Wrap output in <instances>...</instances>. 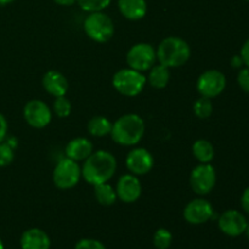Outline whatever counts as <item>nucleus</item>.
<instances>
[{"label":"nucleus","mask_w":249,"mask_h":249,"mask_svg":"<svg viewBox=\"0 0 249 249\" xmlns=\"http://www.w3.org/2000/svg\"><path fill=\"white\" fill-rule=\"evenodd\" d=\"M214 215L213 206L207 199L196 198L189 202L184 209V218L191 225H201Z\"/></svg>","instance_id":"nucleus-12"},{"label":"nucleus","mask_w":249,"mask_h":249,"mask_svg":"<svg viewBox=\"0 0 249 249\" xmlns=\"http://www.w3.org/2000/svg\"><path fill=\"white\" fill-rule=\"evenodd\" d=\"M157 60L168 68H178L185 65L191 56V49L184 39L179 36H168L158 45Z\"/></svg>","instance_id":"nucleus-3"},{"label":"nucleus","mask_w":249,"mask_h":249,"mask_svg":"<svg viewBox=\"0 0 249 249\" xmlns=\"http://www.w3.org/2000/svg\"><path fill=\"white\" fill-rule=\"evenodd\" d=\"M143 134H145V122L139 114H124L112 124V139L114 142L121 146L136 145L143 138Z\"/></svg>","instance_id":"nucleus-2"},{"label":"nucleus","mask_w":249,"mask_h":249,"mask_svg":"<svg viewBox=\"0 0 249 249\" xmlns=\"http://www.w3.org/2000/svg\"><path fill=\"white\" fill-rule=\"evenodd\" d=\"M126 168L134 175H145L151 172L155 164L153 156L146 148L138 147L131 150L126 156Z\"/></svg>","instance_id":"nucleus-13"},{"label":"nucleus","mask_w":249,"mask_h":249,"mask_svg":"<svg viewBox=\"0 0 249 249\" xmlns=\"http://www.w3.org/2000/svg\"><path fill=\"white\" fill-rule=\"evenodd\" d=\"M84 32L91 40L106 43L113 36L114 23L104 11L89 12L84 21Z\"/></svg>","instance_id":"nucleus-4"},{"label":"nucleus","mask_w":249,"mask_h":249,"mask_svg":"<svg viewBox=\"0 0 249 249\" xmlns=\"http://www.w3.org/2000/svg\"><path fill=\"white\" fill-rule=\"evenodd\" d=\"M237 82L241 89L249 94V67H246L240 71L237 75Z\"/></svg>","instance_id":"nucleus-29"},{"label":"nucleus","mask_w":249,"mask_h":249,"mask_svg":"<svg viewBox=\"0 0 249 249\" xmlns=\"http://www.w3.org/2000/svg\"><path fill=\"white\" fill-rule=\"evenodd\" d=\"M117 197L124 203H134L138 201L142 192L140 180L134 174H124L119 178L116 187Z\"/></svg>","instance_id":"nucleus-14"},{"label":"nucleus","mask_w":249,"mask_h":249,"mask_svg":"<svg viewBox=\"0 0 249 249\" xmlns=\"http://www.w3.org/2000/svg\"><path fill=\"white\" fill-rule=\"evenodd\" d=\"M92 152H94V146L87 138H75L66 146V157L75 162L85 160Z\"/></svg>","instance_id":"nucleus-16"},{"label":"nucleus","mask_w":249,"mask_h":249,"mask_svg":"<svg viewBox=\"0 0 249 249\" xmlns=\"http://www.w3.org/2000/svg\"><path fill=\"white\" fill-rule=\"evenodd\" d=\"M245 233H246V235H247V237L249 238V223L247 224V228H246V231H245Z\"/></svg>","instance_id":"nucleus-36"},{"label":"nucleus","mask_w":249,"mask_h":249,"mask_svg":"<svg viewBox=\"0 0 249 249\" xmlns=\"http://www.w3.org/2000/svg\"><path fill=\"white\" fill-rule=\"evenodd\" d=\"M117 170V160L108 151L92 152L85 160L82 168V177L88 184L99 185L108 182Z\"/></svg>","instance_id":"nucleus-1"},{"label":"nucleus","mask_w":249,"mask_h":249,"mask_svg":"<svg viewBox=\"0 0 249 249\" xmlns=\"http://www.w3.org/2000/svg\"><path fill=\"white\" fill-rule=\"evenodd\" d=\"M112 0H77V4L87 12L104 11L109 6Z\"/></svg>","instance_id":"nucleus-25"},{"label":"nucleus","mask_w":249,"mask_h":249,"mask_svg":"<svg viewBox=\"0 0 249 249\" xmlns=\"http://www.w3.org/2000/svg\"><path fill=\"white\" fill-rule=\"evenodd\" d=\"M22 249H50L51 241L48 233L38 228H32L24 231L21 236Z\"/></svg>","instance_id":"nucleus-15"},{"label":"nucleus","mask_w":249,"mask_h":249,"mask_svg":"<svg viewBox=\"0 0 249 249\" xmlns=\"http://www.w3.org/2000/svg\"><path fill=\"white\" fill-rule=\"evenodd\" d=\"M0 249H4V243H2L1 238H0Z\"/></svg>","instance_id":"nucleus-37"},{"label":"nucleus","mask_w":249,"mask_h":249,"mask_svg":"<svg viewBox=\"0 0 249 249\" xmlns=\"http://www.w3.org/2000/svg\"><path fill=\"white\" fill-rule=\"evenodd\" d=\"M94 194H95V198L96 201L99 202L101 206L108 207L112 206V204L116 203L117 201V192L113 187L111 186L107 182H104V184H99L95 185L94 186Z\"/></svg>","instance_id":"nucleus-22"},{"label":"nucleus","mask_w":249,"mask_h":249,"mask_svg":"<svg viewBox=\"0 0 249 249\" xmlns=\"http://www.w3.org/2000/svg\"><path fill=\"white\" fill-rule=\"evenodd\" d=\"M246 1H249V0H246Z\"/></svg>","instance_id":"nucleus-38"},{"label":"nucleus","mask_w":249,"mask_h":249,"mask_svg":"<svg viewBox=\"0 0 249 249\" xmlns=\"http://www.w3.org/2000/svg\"><path fill=\"white\" fill-rule=\"evenodd\" d=\"M7 134V121L1 113H0V142L5 140Z\"/></svg>","instance_id":"nucleus-30"},{"label":"nucleus","mask_w":249,"mask_h":249,"mask_svg":"<svg viewBox=\"0 0 249 249\" xmlns=\"http://www.w3.org/2000/svg\"><path fill=\"white\" fill-rule=\"evenodd\" d=\"M231 65H232V67H235V68H240L241 66L245 65V63H243V60L241 56L236 55V56H233L232 60H231Z\"/></svg>","instance_id":"nucleus-33"},{"label":"nucleus","mask_w":249,"mask_h":249,"mask_svg":"<svg viewBox=\"0 0 249 249\" xmlns=\"http://www.w3.org/2000/svg\"><path fill=\"white\" fill-rule=\"evenodd\" d=\"M82 177V168L75 160L63 158L56 164L53 173V180L56 187L61 190H68L74 187Z\"/></svg>","instance_id":"nucleus-6"},{"label":"nucleus","mask_w":249,"mask_h":249,"mask_svg":"<svg viewBox=\"0 0 249 249\" xmlns=\"http://www.w3.org/2000/svg\"><path fill=\"white\" fill-rule=\"evenodd\" d=\"M118 9L126 19L139 21L146 16L147 2L146 0H118Z\"/></svg>","instance_id":"nucleus-18"},{"label":"nucleus","mask_w":249,"mask_h":249,"mask_svg":"<svg viewBox=\"0 0 249 249\" xmlns=\"http://www.w3.org/2000/svg\"><path fill=\"white\" fill-rule=\"evenodd\" d=\"M14 160V148L9 142H0V167H6Z\"/></svg>","instance_id":"nucleus-27"},{"label":"nucleus","mask_w":249,"mask_h":249,"mask_svg":"<svg viewBox=\"0 0 249 249\" xmlns=\"http://www.w3.org/2000/svg\"><path fill=\"white\" fill-rule=\"evenodd\" d=\"M15 0H0V5H7V4H11L14 2Z\"/></svg>","instance_id":"nucleus-35"},{"label":"nucleus","mask_w":249,"mask_h":249,"mask_svg":"<svg viewBox=\"0 0 249 249\" xmlns=\"http://www.w3.org/2000/svg\"><path fill=\"white\" fill-rule=\"evenodd\" d=\"M247 219L241 212L235 209H229L224 212L218 220L219 229L223 233L230 237H238L243 235L247 228Z\"/></svg>","instance_id":"nucleus-11"},{"label":"nucleus","mask_w":249,"mask_h":249,"mask_svg":"<svg viewBox=\"0 0 249 249\" xmlns=\"http://www.w3.org/2000/svg\"><path fill=\"white\" fill-rule=\"evenodd\" d=\"M173 242V235L167 229H158L153 235V245L157 249H168Z\"/></svg>","instance_id":"nucleus-24"},{"label":"nucleus","mask_w":249,"mask_h":249,"mask_svg":"<svg viewBox=\"0 0 249 249\" xmlns=\"http://www.w3.org/2000/svg\"><path fill=\"white\" fill-rule=\"evenodd\" d=\"M56 4L61 5V6H72L77 2V0H53Z\"/></svg>","instance_id":"nucleus-34"},{"label":"nucleus","mask_w":249,"mask_h":249,"mask_svg":"<svg viewBox=\"0 0 249 249\" xmlns=\"http://www.w3.org/2000/svg\"><path fill=\"white\" fill-rule=\"evenodd\" d=\"M216 182L215 169L209 163H201L192 169L190 175V185L191 189L197 195L209 194L214 189Z\"/></svg>","instance_id":"nucleus-8"},{"label":"nucleus","mask_w":249,"mask_h":249,"mask_svg":"<svg viewBox=\"0 0 249 249\" xmlns=\"http://www.w3.org/2000/svg\"><path fill=\"white\" fill-rule=\"evenodd\" d=\"M241 57H242L243 63H245L247 67H249V39L246 40V43L243 44L242 49H241Z\"/></svg>","instance_id":"nucleus-31"},{"label":"nucleus","mask_w":249,"mask_h":249,"mask_svg":"<svg viewBox=\"0 0 249 249\" xmlns=\"http://www.w3.org/2000/svg\"><path fill=\"white\" fill-rule=\"evenodd\" d=\"M53 112L60 118H66L70 116L72 112V105H71L70 100L65 96L56 97L55 102H53Z\"/></svg>","instance_id":"nucleus-26"},{"label":"nucleus","mask_w":249,"mask_h":249,"mask_svg":"<svg viewBox=\"0 0 249 249\" xmlns=\"http://www.w3.org/2000/svg\"><path fill=\"white\" fill-rule=\"evenodd\" d=\"M74 249H106L105 245L94 238H82L75 243Z\"/></svg>","instance_id":"nucleus-28"},{"label":"nucleus","mask_w":249,"mask_h":249,"mask_svg":"<svg viewBox=\"0 0 249 249\" xmlns=\"http://www.w3.org/2000/svg\"><path fill=\"white\" fill-rule=\"evenodd\" d=\"M156 60H157V53L155 48L147 43L135 44L129 49L126 53V63L129 68H133L141 73L150 71L155 66Z\"/></svg>","instance_id":"nucleus-7"},{"label":"nucleus","mask_w":249,"mask_h":249,"mask_svg":"<svg viewBox=\"0 0 249 249\" xmlns=\"http://www.w3.org/2000/svg\"><path fill=\"white\" fill-rule=\"evenodd\" d=\"M170 79L169 68L163 65L153 66L150 70V74L146 80H148L150 85H152L156 89H163L168 85Z\"/></svg>","instance_id":"nucleus-20"},{"label":"nucleus","mask_w":249,"mask_h":249,"mask_svg":"<svg viewBox=\"0 0 249 249\" xmlns=\"http://www.w3.org/2000/svg\"><path fill=\"white\" fill-rule=\"evenodd\" d=\"M43 87L53 96H65L68 90V82L58 71H49L43 77Z\"/></svg>","instance_id":"nucleus-17"},{"label":"nucleus","mask_w":249,"mask_h":249,"mask_svg":"<svg viewBox=\"0 0 249 249\" xmlns=\"http://www.w3.org/2000/svg\"><path fill=\"white\" fill-rule=\"evenodd\" d=\"M114 89L119 94L128 97L138 96L146 85V77L133 68H124L118 71L112 79Z\"/></svg>","instance_id":"nucleus-5"},{"label":"nucleus","mask_w":249,"mask_h":249,"mask_svg":"<svg viewBox=\"0 0 249 249\" xmlns=\"http://www.w3.org/2000/svg\"><path fill=\"white\" fill-rule=\"evenodd\" d=\"M112 122L104 116H95L88 123V131L95 138H104L109 135L112 130Z\"/></svg>","instance_id":"nucleus-19"},{"label":"nucleus","mask_w":249,"mask_h":249,"mask_svg":"<svg viewBox=\"0 0 249 249\" xmlns=\"http://www.w3.org/2000/svg\"><path fill=\"white\" fill-rule=\"evenodd\" d=\"M241 204H242L243 211L249 214V186L245 190L242 197H241Z\"/></svg>","instance_id":"nucleus-32"},{"label":"nucleus","mask_w":249,"mask_h":249,"mask_svg":"<svg viewBox=\"0 0 249 249\" xmlns=\"http://www.w3.org/2000/svg\"><path fill=\"white\" fill-rule=\"evenodd\" d=\"M194 112L196 117L201 119H206L211 117L213 112V105H212V99L201 96L198 100H196L194 105Z\"/></svg>","instance_id":"nucleus-23"},{"label":"nucleus","mask_w":249,"mask_h":249,"mask_svg":"<svg viewBox=\"0 0 249 249\" xmlns=\"http://www.w3.org/2000/svg\"><path fill=\"white\" fill-rule=\"evenodd\" d=\"M23 117L27 123L36 129H43L51 122V109L41 100H31L24 105Z\"/></svg>","instance_id":"nucleus-10"},{"label":"nucleus","mask_w":249,"mask_h":249,"mask_svg":"<svg viewBox=\"0 0 249 249\" xmlns=\"http://www.w3.org/2000/svg\"><path fill=\"white\" fill-rule=\"evenodd\" d=\"M192 153L199 163H211L214 158V147L208 140L199 139L192 145Z\"/></svg>","instance_id":"nucleus-21"},{"label":"nucleus","mask_w":249,"mask_h":249,"mask_svg":"<svg viewBox=\"0 0 249 249\" xmlns=\"http://www.w3.org/2000/svg\"><path fill=\"white\" fill-rule=\"evenodd\" d=\"M226 78L224 73L216 70H209L202 73L197 79V90L199 95L208 99L219 96L225 90Z\"/></svg>","instance_id":"nucleus-9"}]
</instances>
